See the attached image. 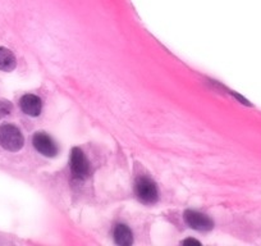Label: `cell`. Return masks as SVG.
Listing matches in <instances>:
<instances>
[{
  "instance_id": "1",
  "label": "cell",
  "mask_w": 261,
  "mask_h": 246,
  "mask_svg": "<svg viewBox=\"0 0 261 246\" xmlns=\"http://www.w3.org/2000/svg\"><path fill=\"white\" fill-rule=\"evenodd\" d=\"M23 136L13 125L0 126V146L8 152H18L23 146Z\"/></svg>"
},
{
  "instance_id": "2",
  "label": "cell",
  "mask_w": 261,
  "mask_h": 246,
  "mask_svg": "<svg viewBox=\"0 0 261 246\" xmlns=\"http://www.w3.org/2000/svg\"><path fill=\"white\" fill-rule=\"evenodd\" d=\"M71 170L73 177L79 178V180H84V178H86L87 176H89V162H87L86 157H85V154L82 153V150H80L79 147H74V149L72 150Z\"/></svg>"
},
{
  "instance_id": "3",
  "label": "cell",
  "mask_w": 261,
  "mask_h": 246,
  "mask_svg": "<svg viewBox=\"0 0 261 246\" xmlns=\"http://www.w3.org/2000/svg\"><path fill=\"white\" fill-rule=\"evenodd\" d=\"M136 192L140 200L146 204H154L158 200L156 185L147 177H142L137 181Z\"/></svg>"
},
{
  "instance_id": "4",
  "label": "cell",
  "mask_w": 261,
  "mask_h": 246,
  "mask_svg": "<svg viewBox=\"0 0 261 246\" xmlns=\"http://www.w3.org/2000/svg\"><path fill=\"white\" fill-rule=\"evenodd\" d=\"M32 144L35 149L45 157H55L58 153V146L54 140L44 132H36L32 139Z\"/></svg>"
},
{
  "instance_id": "5",
  "label": "cell",
  "mask_w": 261,
  "mask_h": 246,
  "mask_svg": "<svg viewBox=\"0 0 261 246\" xmlns=\"http://www.w3.org/2000/svg\"><path fill=\"white\" fill-rule=\"evenodd\" d=\"M185 220L191 228L197 231H209L214 227V223L207 215L202 213L195 212V210H186L185 212Z\"/></svg>"
},
{
  "instance_id": "6",
  "label": "cell",
  "mask_w": 261,
  "mask_h": 246,
  "mask_svg": "<svg viewBox=\"0 0 261 246\" xmlns=\"http://www.w3.org/2000/svg\"><path fill=\"white\" fill-rule=\"evenodd\" d=\"M19 105H21V109L31 117H37L41 113V99L36 95L27 94L22 96Z\"/></svg>"
},
{
  "instance_id": "7",
  "label": "cell",
  "mask_w": 261,
  "mask_h": 246,
  "mask_svg": "<svg viewBox=\"0 0 261 246\" xmlns=\"http://www.w3.org/2000/svg\"><path fill=\"white\" fill-rule=\"evenodd\" d=\"M17 60L13 53L4 46H0V71L11 72L16 68Z\"/></svg>"
},
{
  "instance_id": "8",
  "label": "cell",
  "mask_w": 261,
  "mask_h": 246,
  "mask_svg": "<svg viewBox=\"0 0 261 246\" xmlns=\"http://www.w3.org/2000/svg\"><path fill=\"white\" fill-rule=\"evenodd\" d=\"M114 238L115 242L118 245L127 246L132 243L134 237H132V232H130L129 228L124 225H118L114 230Z\"/></svg>"
},
{
  "instance_id": "9",
  "label": "cell",
  "mask_w": 261,
  "mask_h": 246,
  "mask_svg": "<svg viewBox=\"0 0 261 246\" xmlns=\"http://www.w3.org/2000/svg\"><path fill=\"white\" fill-rule=\"evenodd\" d=\"M12 109H13V107H12L11 103L7 102V100H0V118L11 114Z\"/></svg>"
},
{
  "instance_id": "10",
  "label": "cell",
  "mask_w": 261,
  "mask_h": 246,
  "mask_svg": "<svg viewBox=\"0 0 261 246\" xmlns=\"http://www.w3.org/2000/svg\"><path fill=\"white\" fill-rule=\"evenodd\" d=\"M183 243H197V245H200V242L199 241H196V240H186V241H183Z\"/></svg>"
}]
</instances>
